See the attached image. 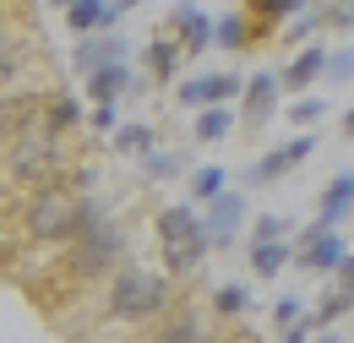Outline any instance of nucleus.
<instances>
[{"label":"nucleus","instance_id":"nucleus-1","mask_svg":"<svg viewBox=\"0 0 354 343\" xmlns=\"http://www.w3.org/2000/svg\"><path fill=\"white\" fill-rule=\"evenodd\" d=\"M207 245H213V234H207V218L191 213V202L185 207H164L158 213V251H164V267L185 278V272H196L202 257H207Z\"/></svg>","mask_w":354,"mask_h":343},{"label":"nucleus","instance_id":"nucleus-2","mask_svg":"<svg viewBox=\"0 0 354 343\" xmlns=\"http://www.w3.org/2000/svg\"><path fill=\"white\" fill-rule=\"evenodd\" d=\"M169 310V289L147 267H120L109 284V316L115 322H158Z\"/></svg>","mask_w":354,"mask_h":343},{"label":"nucleus","instance_id":"nucleus-3","mask_svg":"<svg viewBox=\"0 0 354 343\" xmlns=\"http://www.w3.org/2000/svg\"><path fill=\"white\" fill-rule=\"evenodd\" d=\"M115 257H120V229L98 213L93 202H82L77 207V229H71V267L82 278H93V272L115 267Z\"/></svg>","mask_w":354,"mask_h":343},{"label":"nucleus","instance_id":"nucleus-4","mask_svg":"<svg viewBox=\"0 0 354 343\" xmlns=\"http://www.w3.org/2000/svg\"><path fill=\"white\" fill-rule=\"evenodd\" d=\"M77 207H82V202H71L60 185L39 191L33 207H28V234H33V240H71V229H77Z\"/></svg>","mask_w":354,"mask_h":343},{"label":"nucleus","instance_id":"nucleus-5","mask_svg":"<svg viewBox=\"0 0 354 343\" xmlns=\"http://www.w3.org/2000/svg\"><path fill=\"white\" fill-rule=\"evenodd\" d=\"M338 261H344V240H338V229L333 223H306V234H300V245H295V267L300 272H338Z\"/></svg>","mask_w":354,"mask_h":343},{"label":"nucleus","instance_id":"nucleus-6","mask_svg":"<svg viewBox=\"0 0 354 343\" xmlns=\"http://www.w3.org/2000/svg\"><path fill=\"white\" fill-rule=\"evenodd\" d=\"M60 164V142H55V131H22L17 136V147H11V169L17 180H49Z\"/></svg>","mask_w":354,"mask_h":343},{"label":"nucleus","instance_id":"nucleus-7","mask_svg":"<svg viewBox=\"0 0 354 343\" xmlns=\"http://www.w3.org/2000/svg\"><path fill=\"white\" fill-rule=\"evenodd\" d=\"M245 82L234 77V71H207V77H191V82H180V104L185 109H207V104H229V98H240Z\"/></svg>","mask_w":354,"mask_h":343},{"label":"nucleus","instance_id":"nucleus-8","mask_svg":"<svg viewBox=\"0 0 354 343\" xmlns=\"http://www.w3.org/2000/svg\"><path fill=\"white\" fill-rule=\"evenodd\" d=\"M310 153H316V136H289L283 147H272V153H262V158L251 164V185H272V180H283L295 164H306Z\"/></svg>","mask_w":354,"mask_h":343},{"label":"nucleus","instance_id":"nucleus-9","mask_svg":"<svg viewBox=\"0 0 354 343\" xmlns=\"http://www.w3.org/2000/svg\"><path fill=\"white\" fill-rule=\"evenodd\" d=\"M278 71H257V77H245V93H240V126L245 131H262L267 115H272V104H278Z\"/></svg>","mask_w":354,"mask_h":343},{"label":"nucleus","instance_id":"nucleus-10","mask_svg":"<svg viewBox=\"0 0 354 343\" xmlns=\"http://www.w3.org/2000/svg\"><path fill=\"white\" fill-rule=\"evenodd\" d=\"M169 33L180 39L185 55H207L213 49V17L202 6H191V0H180L175 11H169Z\"/></svg>","mask_w":354,"mask_h":343},{"label":"nucleus","instance_id":"nucleus-11","mask_svg":"<svg viewBox=\"0 0 354 343\" xmlns=\"http://www.w3.org/2000/svg\"><path fill=\"white\" fill-rule=\"evenodd\" d=\"M240 223H245V196L240 191H218L207 202V234H213V245H234Z\"/></svg>","mask_w":354,"mask_h":343},{"label":"nucleus","instance_id":"nucleus-12","mask_svg":"<svg viewBox=\"0 0 354 343\" xmlns=\"http://www.w3.org/2000/svg\"><path fill=\"white\" fill-rule=\"evenodd\" d=\"M262 39H272L262 22H251V11H229V17H218L213 22V49H251V44H262Z\"/></svg>","mask_w":354,"mask_h":343},{"label":"nucleus","instance_id":"nucleus-13","mask_svg":"<svg viewBox=\"0 0 354 343\" xmlns=\"http://www.w3.org/2000/svg\"><path fill=\"white\" fill-rule=\"evenodd\" d=\"M322 77H327V49H322V44H306V49L278 71V82L289 87V93H306V87L322 82Z\"/></svg>","mask_w":354,"mask_h":343},{"label":"nucleus","instance_id":"nucleus-14","mask_svg":"<svg viewBox=\"0 0 354 343\" xmlns=\"http://www.w3.org/2000/svg\"><path fill=\"white\" fill-rule=\"evenodd\" d=\"M349 213H354V174L344 169V174H333V180H327V191H322V202H316V218L338 229Z\"/></svg>","mask_w":354,"mask_h":343},{"label":"nucleus","instance_id":"nucleus-15","mask_svg":"<svg viewBox=\"0 0 354 343\" xmlns=\"http://www.w3.org/2000/svg\"><path fill=\"white\" fill-rule=\"evenodd\" d=\"M33 120H39V98H33V93H11V98H0V131H6V136L33 131Z\"/></svg>","mask_w":354,"mask_h":343},{"label":"nucleus","instance_id":"nucleus-16","mask_svg":"<svg viewBox=\"0 0 354 343\" xmlns=\"http://www.w3.org/2000/svg\"><path fill=\"white\" fill-rule=\"evenodd\" d=\"M120 17V6L115 0H71L66 6V22L77 28V33H93V28H109Z\"/></svg>","mask_w":354,"mask_h":343},{"label":"nucleus","instance_id":"nucleus-17","mask_svg":"<svg viewBox=\"0 0 354 343\" xmlns=\"http://www.w3.org/2000/svg\"><path fill=\"white\" fill-rule=\"evenodd\" d=\"M283 267H295L289 240H251V272L257 278H278Z\"/></svg>","mask_w":354,"mask_h":343},{"label":"nucleus","instance_id":"nucleus-18","mask_svg":"<svg viewBox=\"0 0 354 343\" xmlns=\"http://www.w3.org/2000/svg\"><path fill=\"white\" fill-rule=\"evenodd\" d=\"M180 60H185V49H180V39H169V33L147 44V77H153V82H175Z\"/></svg>","mask_w":354,"mask_h":343},{"label":"nucleus","instance_id":"nucleus-19","mask_svg":"<svg viewBox=\"0 0 354 343\" xmlns=\"http://www.w3.org/2000/svg\"><path fill=\"white\" fill-rule=\"evenodd\" d=\"M126 87H131L126 60H104V66H93V71H88V93H93V98H120Z\"/></svg>","mask_w":354,"mask_h":343},{"label":"nucleus","instance_id":"nucleus-20","mask_svg":"<svg viewBox=\"0 0 354 343\" xmlns=\"http://www.w3.org/2000/svg\"><path fill=\"white\" fill-rule=\"evenodd\" d=\"M229 131H234V109H229V104H207V109H196V126H191L196 142H223Z\"/></svg>","mask_w":354,"mask_h":343},{"label":"nucleus","instance_id":"nucleus-21","mask_svg":"<svg viewBox=\"0 0 354 343\" xmlns=\"http://www.w3.org/2000/svg\"><path fill=\"white\" fill-rule=\"evenodd\" d=\"M245 11H251V22H262L267 33H278L295 11H306V0H245Z\"/></svg>","mask_w":354,"mask_h":343},{"label":"nucleus","instance_id":"nucleus-22","mask_svg":"<svg viewBox=\"0 0 354 343\" xmlns=\"http://www.w3.org/2000/svg\"><path fill=\"white\" fill-rule=\"evenodd\" d=\"M104 60H126V39H115V33L82 39V49H77V71H93V66H104Z\"/></svg>","mask_w":354,"mask_h":343},{"label":"nucleus","instance_id":"nucleus-23","mask_svg":"<svg viewBox=\"0 0 354 343\" xmlns=\"http://www.w3.org/2000/svg\"><path fill=\"white\" fill-rule=\"evenodd\" d=\"M213 310H218L223 322H240V316L251 310V289H245V284H223L218 295H213Z\"/></svg>","mask_w":354,"mask_h":343},{"label":"nucleus","instance_id":"nucleus-24","mask_svg":"<svg viewBox=\"0 0 354 343\" xmlns=\"http://www.w3.org/2000/svg\"><path fill=\"white\" fill-rule=\"evenodd\" d=\"M283 115H289V126H300V131L316 126V120L327 115V93H306V98H295V104H289Z\"/></svg>","mask_w":354,"mask_h":343},{"label":"nucleus","instance_id":"nucleus-25","mask_svg":"<svg viewBox=\"0 0 354 343\" xmlns=\"http://www.w3.org/2000/svg\"><path fill=\"white\" fill-rule=\"evenodd\" d=\"M44 120H49V131L60 136V131H71V126H77V120H82V109H77V98H66V93H60V98H49Z\"/></svg>","mask_w":354,"mask_h":343},{"label":"nucleus","instance_id":"nucleus-26","mask_svg":"<svg viewBox=\"0 0 354 343\" xmlns=\"http://www.w3.org/2000/svg\"><path fill=\"white\" fill-rule=\"evenodd\" d=\"M223 180H229V174H223L218 164H207V169H196V174H191V202H213V196L223 191Z\"/></svg>","mask_w":354,"mask_h":343},{"label":"nucleus","instance_id":"nucleus-27","mask_svg":"<svg viewBox=\"0 0 354 343\" xmlns=\"http://www.w3.org/2000/svg\"><path fill=\"white\" fill-rule=\"evenodd\" d=\"M115 147L131 153V158H142V153H153V131L147 126H115Z\"/></svg>","mask_w":354,"mask_h":343},{"label":"nucleus","instance_id":"nucleus-28","mask_svg":"<svg viewBox=\"0 0 354 343\" xmlns=\"http://www.w3.org/2000/svg\"><path fill=\"white\" fill-rule=\"evenodd\" d=\"M322 28L354 33V0H333V6H322Z\"/></svg>","mask_w":354,"mask_h":343},{"label":"nucleus","instance_id":"nucleus-29","mask_svg":"<svg viewBox=\"0 0 354 343\" xmlns=\"http://www.w3.org/2000/svg\"><path fill=\"white\" fill-rule=\"evenodd\" d=\"M142 174L147 180H169V174H180V158L175 153H142Z\"/></svg>","mask_w":354,"mask_h":343},{"label":"nucleus","instance_id":"nucleus-30","mask_svg":"<svg viewBox=\"0 0 354 343\" xmlns=\"http://www.w3.org/2000/svg\"><path fill=\"white\" fill-rule=\"evenodd\" d=\"M300 310H306V305L295 300V295H278V305H272V327H278V333H289V327L300 322Z\"/></svg>","mask_w":354,"mask_h":343},{"label":"nucleus","instance_id":"nucleus-31","mask_svg":"<svg viewBox=\"0 0 354 343\" xmlns=\"http://www.w3.org/2000/svg\"><path fill=\"white\" fill-rule=\"evenodd\" d=\"M283 234H289V218H278V213H262L257 229H251V240H283Z\"/></svg>","mask_w":354,"mask_h":343},{"label":"nucleus","instance_id":"nucleus-32","mask_svg":"<svg viewBox=\"0 0 354 343\" xmlns=\"http://www.w3.org/2000/svg\"><path fill=\"white\" fill-rule=\"evenodd\" d=\"M164 338L185 343V338H202V327H196V316H175V322H164Z\"/></svg>","mask_w":354,"mask_h":343},{"label":"nucleus","instance_id":"nucleus-33","mask_svg":"<svg viewBox=\"0 0 354 343\" xmlns=\"http://www.w3.org/2000/svg\"><path fill=\"white\" fill-rule=\"evenodd\" d=\"M93 131H98V136L115 131V98H98V109H93Z\"/></svg>","mask_w":354,"mask_h":343},{"label":"nucleus","instance_id":"nucleus-34","mask_svg":"<svg viewBox=\"0 0 354 343\" xmlns=\"http://www.w3.org/2000/svg\"><path fill=\"white\" fill-rule=\"evenodd\" d=\"M327 77H354V49H338V55H327Z\"/></svg>","mask_w":354,"mask_h":343},{"label":"nucleus","instance_id":"nucleus-35","mask_svg":"<svg viewBox=\"0 0 354 343\" xmlns=\"http://www.w3.org/2000/svg\"><path fill=\"white\" fill-rule=\"evenodd\" d=\"M11 77H17V44L0 39V82H11Z\"/></svg>","mask_w":354,"mask_h":343},{"label":"nucleus","instance_id":"nucleus-36","mask_svg":"<svg viewBox=\"0 0 354 343\" xmlns=\"http://www.w3.org/2000/svg\"><path fill=\"white\" fill-rule=\"evenodd\" d=\"M333 278H338V284H349V289H354V257H349V251H344V261H338V272H333Z\"/></svg>","mask_w":354,"mask_h":343},{"label":"nucleus","instance_id":"nucleus-37","mask_svg":"<svg viewBox=\"0 0 354 343\" xmlns=\"http://www.w3.org/2000/svg\"><path fill=\"white\" fill-rule=\"evenodd\" d=\"M344 136H349V142H354V104H349V109H344Z\"/></svg>","mask_w":354,"mask_h":343},{"label":"nucleus","instance_id":"nucleus-38","mask_svg":"<svg viewBox=\"0 0 354 343\" xmlns=\"http://www.w3.org/2000/svg\"><path fill=\"white\" fill-rule=\"evenodd\" d=\"M115 6H120V11H131V6H147V0H115Z\"/></svg>","mask_w":354,"mask_h":343},{"label":"nucleus","instance_id":"nucleus-39","mask_svg":"<svg viewBox=\"0 0 354 343\" xmlns=\"http://www.w3.org/2000/svg\"><path fill=\"white\" fill-rule=\"evenodd\" d=\"M49 6H71V0H49Z\"/></svg>","mask_w":354,"mask_h":343}]
</instances>
